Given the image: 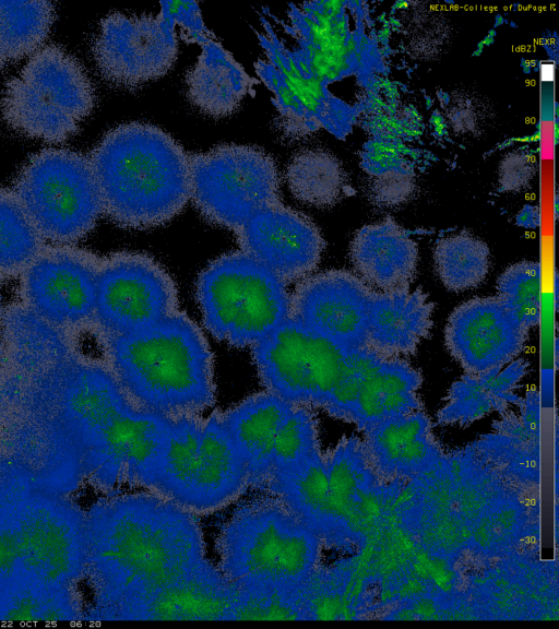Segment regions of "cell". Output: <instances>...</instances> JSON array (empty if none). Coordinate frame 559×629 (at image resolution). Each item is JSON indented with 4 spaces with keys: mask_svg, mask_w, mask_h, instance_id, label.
I'll list each match as a JSON object with an SVG mask.
<instances>
[{
    "mask_svg": "<svg viewBox=\"0 0 559 629\" xmlns=\"http://www.w3.org/2000/svg\"><path fill=\"white\" fill-rule=\"evenodd\" d=\"M86 545L105 619L207 560L197 515L150 490L100 502L91 515Z\"/></svg>",
    "mask_w": 559,
    "mask_h": 629,
    "instance_id": "1",
    "label": "cell"
},
{
    "mask_svg": "<svg viewBox=\"0 0 559 629\" xmlns=\"http://www.w3.org/2000/svg\"><path fill=\"white\" fill-rule=\"evenodd\" d=\"M99 339L106 363L136 408L174 419L199 415L214 404L213 355L202 330L185 312Z\"/></svg>",
    "mask_w": 559,
    "mask_h": 629,
    "instance_id": "2",
    "label": "cell"
},
{
    "mask_svg": "<svg viewBox=\"0 0 559 629\" xmlns=\"http://www.w3.org/2000/svg\"><path fill=\"white\" fill-rule=\"evenodd\" d=\"M90 161L103 213L120 227L162 226L191 200L189 153L154 124L115 127L93 149Z\"/></svg>",
    "mask_w": 559,
    "mask_h": 629,
    "instance_id": "3",
    "label": "cell"
},
{
    "mask_svg": "<svg viewBox=\"0 0 559 629\" xmlns=\"http://www.w3.org/2000/svg\"><path fill=\"white\" fill-rule=\"evenodd\" d=\"M321 546L289 507L269 492L239 505L216 539L218 568L233 584L301 586L319 566Z\"/></svg>",
    "mask_w": 559,
    "mask_h": 629,
    "instance_id": "4",
    "label": "cell"
},
{
    "mask_svg": "<svg viewBox=\"0 0 559 629\" xmlns=\"http://www.w3.org/2000/svg\"><path fill=\"white\" fill-rule=\"evenodd\" d=\"M207 331L234 347H252L290 317L286 284L243 252L212 261L197 281Z\"/></svg>",
    "mask_w": 559,
    "mask_h": 629,
    "instance_id": "5",
    "label": "cell"
},
{
    "mask_svg": "<svg viewBox=\"0 0 559 629\" xmlns=\"http://www.w3.org/2000/svg\"><path fill=\"white\" fill-rule=\"evenodd\" d=\"M94 103V88L81 63L61 47L49 45L7 83L0 110L16 132L61 142L78 130Z\"/></svg>",
    "mask_w": 559,
    "mask_h": 629,
    "instance_id": "6",
    "label": "cell"
},
{
    "mask_svg": "<svg viewBox=\"0 0 559 629\" xmlns=\"http://www.w3.org/2000/svg\"><path fill=\"white\" fill-rule=\"evenodd\" d=\"M13 192L43 239L56 245L84 238L103 214L90 157L66 149L33 155L19 171Z\"/></svg>",
    "mask_w": 559,
    "mask_h": 629,
    "instance_id": "7",
    "label": "cell"
},
{
    "mask_svg": "<svg viewBox=\"0 0 559 629\" xmlns=\"http://www.w3.org/2000/svg\"><path fill=\"white\" fill-rule=\"evenodd\" d=\"M191 200L202 216L237 230L258 211L281 201L276 164L265 151L222 144L189 153Z\"/></svg>",
    "mask_w": 559,
    "mask_h": 629,
    "instance_id": "8",
    "label": "cell"
},
{
    "mask_svg": "<svg viewBox=\"0 0 559 629\" xmlns=\"http://www.w3.org/2000/svg\"><path fill=\"white\" fill-rule=\"evenodd\" d=\"M349 351L290 317L251 347L266 391L310 408L328 404Z\"/></svg>",
    "mask_w": 559,
    "mask_h": 629,
    "instance_id": "9",
    "label": "cell"
},
{
    "mask_svg": "<svg viewBox=\"0 0 559 629\" xmlns=\"http://www.w3.org/2000/svg\"><path fill=\"white\" fill-rule=\"evenodd\" d=\"M178 310L177 286L151 256L120 251L100 259L94 327L98 335L135 332Z\"/></svg>",
    "mask_w": 559,
    "mask_h": 629,
    "instance_id": "10",
    "label": "cell"
},
{
    "mask_svg": "<svg viewBox=\"0 0 559 629\" xmlns=\"http://www.w3.org/2000/svg\"><path fill=\"white\" fill-rule=\"evenodd\" d=\"M100 259L73 245L45 246L21 275L28 311L58 331L95 327Z\"/></svg>",
    "mask_w": 559,
    "mask_h": 629,
    "instance_id": "11",
    "label": "cell"
},
{
    "mask_svg": "<svg viewBox=\"0 0 559 629\" xmlns=\"http://www.w3.org/2000/svg\"><path fill=\"white\" fill-rule=\"evenodd\" d=\"M173 19L157 15H106L94 37L92 51L103 78L115 86L136 88L164 76L178 57Z\"/></svg>",
    "mask_w": 559,
    "mask_h": 629,
    "instance_id": "12",
    "label": "cell"
},
{
    "mask_svg": "<svg viewBox=\"0 0 559 629\" xmlns=\"http://www.w3.org/2000/svg\"><path fill=\"white\" fill-rule=\"evenodd\" d=\"M258 38L263 57L255 71L273 96L280 131L286 138L309 134L321 126L331 128L335 103L313 82L310 64L289 47L267 23Z\"/></svg>",
    "mask_w": 559,
    "mask_h": 629,
    "instance_id": "13",
    "label": "cell"
},
{
    "mask_svg": "<svg viewBox=\"0 0 559 629\" xmlns=\"http://www.w3.org/2000/svg\"><path fill=\"white\" fill-rule=\"evenodd\" d=\"M234 233L240 251L285 284L309 276L325 247L318 226L282 201L258 211Z\"/></svg>",
    "mask_w": 559,
    "mask_h": 629,
    "instance_id": "14",
    "label": "cell"
},
{
    "mask_svg": "<svg viewBox=\"0 0 559 629\" xmlns=\"http://www.w3.org/2000/svg\"><path fill=\"white\" fill-rule=\"evenodd\" d=\"M372 293L346 270L310 274L290 295V318L348 349L365 347Z\"/></svg>",
    "mask_w": 559,
    "mask_h": 629,
    "instance_id": "15",
    "label": "cell"
},
{
    "mask_svg": "<svg viewBox=\"0 0 559 629\" xmlns=\"http://www.w3.org/2000/svg\"><path fill=\"white\" fill-rule=\"evenodd\" d=\"M527 330L495 297H476L457 306L444 329L451 356L465 373L501 369L523 351Z\"/></svg>",
    "mask_w": 559,
    "mask_h": 629,
    "instance_id": "16",
    "label": "cell"
},
{
    "mask_svg": "<svg viewBox=\"0 0 559 629\" xmlns=\"http://www.w3.org/2000/svg\"><path fill=\"white\" fill-rule=\"evenodd\" d=\"M361 431L367 462L378 479L385 484L427 476L445 458L433 439L430 419L423 410L380 420Z\"/></svg>",
    "mask_w": 559,
    "mask_h": 629,
    "instance_id": "17",
    "label": "cell"
},
{
    "mask_svg": "<svg viewBox=\"0 0 559 629\" xmlns=\"http://www.w3.org/2000/svg\"><path fill=\"white\" fill-rule=\"evenodd\" d=\"M21 549L20 571L43 590L63 585L79 570L78 529L50 506L27 508L15 524Z\"/></svg>",
    "mask_w": 559,
    "mask_h": 629,
    "instance_id": "18",
    "label": "cell"
},
{
    "mask_svg": "<svg viewBox=\"0 0 559 629\" xmlns=\"http://www.w3.org/2000/svg\"><path fill=\"white\" fill-rule=\"evenodd\" d=\"M235 586L205 560L192 572L114 615L115 620H228Z\"/></svg>",
    "mask_w": 559,
    "mask_h": 629,
    "instance_id": "19",
    "label": "cell"
},
{
    "mask_svg": "<svg viewBox=\"0 0 559 629\" xmlns=\"http://www.w3.org/2000/svg\"><path fill=\"white\" fill-rule=\"evenodd\" d=\"M201 51L186 74L190 104L202 114L224 118L234 114L253 85L252 78L198 19L183 28Z\"/></svg>",
    "mask_w": 559,
    "mask_h": 629,
    "instance_id": "20",
    "label": "cell"
},
{
    "mask_svg": "<svg viewBox=\"0 0 559 629\" xmlns=\"http://www.w3.org/2000/svg\"><path fill=\"white\" fill-rule=\"evenodd\" d=\"M248 487L247 466L215 412L203 424L197 471L183 508L194 515L210 514Z\"/></svg>",
    "mask_w": 559,
    "mask_h": 629,
    "instance_id": "21",
    "label": "cell"
},
{
    "mask_svg": "<svg viewBox=\"0 0 559 629\" xmlns=\"http://www.w3.org/2000/svg\"><path fill=\"white\" fill-rule=\"evenodd\" d=\"M433 304L411 286L373 290L365 333V347L389 358L415 354L432 327Z\"/></svg>",
    "mask_w": 559,
    "mask_h": 629,
    "instance_id": "22",
    "label": "cell"
},
{
    "mask_svg": "<svg viewBox=\"0 0 559 629\" xmlns=\"http://www.w3.org/2000/svg\"><path fill=\"white\" fill-rule=\"evenodd\" d=\"M295 406L265 391L221 413L224 427L247 466L250 487L265 490L273 468L276 434Z\"/></svg>",
    "mask_w": 559,
    "mask_h": 629,
    "instance_id": "23",
    "label": "cell"
},
{
    "mask_svg": "<svg viewBox=\"0 0 559 629\" xmlns=\"http://www.w3.org/2000/svg\"><path fill=\"white\" fill-rule=\"evenodd\" d=\"M349 256L357 276L376 292L411 286L419 259L417 244L390 218L361 227Z\"/></svg>",
    "mask_w": 559,
    "mask_h": 629,
    "instance_id": "24",
    "label": "cell"
},
{
    "mask_svg": "<svg viewBox=\"0 0 559 629\" xmlns=\"http://www.w3.org/2000/svg\"><path fill=\"white\" fill-rule=\"evenodd\" d=\"M423 378L406 359L374 352L361 378L347 422L359 430L380 420L423 410L418 390Z\"/></svg>",
    "mask_w": 559,
    "mask_h": 629,
    "instance_id": "25",
    "label": "cell"
},
{
    "mask_svg": "<svg viewBox=\"0 0 559 629\" xmlns=\"http://www.w3.org/2000/svg\"><path fill=\"white\" fill-rule=\"evenodd\" d=\"M328 501L335 535V548L357 546L356 526L360 507L380 482L369 466L361 440L343 439L326 462ZM359 548V547H358Z\"/></svg>",
    "mask_w": 559,
    "mask_h": 629,
    "instance_id": "26",
    "label": "cell"
},
{
    "mask_svg": "<svg viewBox=\"0 0 559 629\" xmlns=\"http://www.w3.org/2000/svg\"><path fill=\"white\" fill-rule=\"evenodd\" d=\"M527 365L523 359H514L501 369L465 373L450 387L445 404L437 414L438 424L465 427L492 411L503 414L508 403L520 405L523 399L513 390L525 376Z\"/></svg>",
    "mask_w": 559,
    "mask_h": 629,
    "instance_id": "27",
    "label": "cell"
},
{
    "mask_svg": "<svg viewBox=\"0 0 559 629\" xmlns=\"http://www.w3.org/2000/svg\"><path fill=\"white\" fill-rule=\"evenodd\" d=\"M264 491L282 499L322 545L335 548L328 501V468L320 451L289 467L273 471Z\"/></svg>",
    "mask_w": 559,
    "mask_h": 629,
    "instance_id": "28",
    "label": "cell"
},
{
    "mask_svg": "<svg viewBox=\"0 0 559 629\" xmlns=\"http://www.w3.org/2000/svg\"><path fill=\"white\" fill-rule=\"evenodd\" d=\"M203 424L199 415L170 419L162 470L152 490L182 508L197 471Z\"/></svg>",
    "mask_w": 559,
    "mask_h": 629,
    "instance_id": "29",
    "label": "cell"
},
{
    "mask_svg": "<svg viewBox=\"0 0 559 629\" xmlns=\"http://www.w3.org/2000/svg\"><path fill=\"white\" fill-rule=\"evenodd\" d=\"M285 177L297 200L318 209L335 205L346 185L338 159L319 149L304 150L296 154L286 168Z\"/></svg>",
    "mask_w": 559,
    "mask_h": 629,
    "instance_id": "30",
    "label": "cell"
},
{
    "mask_svg": "<svg viewBox=\"0 0 559 629\" xmlns=\"http://www.w3.org/2000/svg\"><path fill=\"white\" fill-rule=\"evenodd\" d=\"M53 20L51 2L0 1V69L36 50Z\"/></svg>",
    "mask_w": 559,
    "mask_h": 629,
    "instance_id": "31",
    "label": "cell"
},
{
    "mask_svg": "<svg viewBox=\"0 0 559 629\" xmlns=\"http://www.w3.org/2000/svg\"><path fill=\"white\" fill-rule=\"evenodd\" d=\"M44 247L13 190L0 188V285L21 276Z\"/></svg>",
    "mask_w": 559,
    "mask_h": 629,
    "instance_id": "32",
    "label": "cell"
},
{
    "mask_svg": "<svg viewBox=\"0 0 559 629\" xmlns=\"http://www.w3.org/2000/svg\"><path fill=\"white\" fill-rule=\"evenodd\" d=\"M435 270L452 292L477 287L490 268L488 246L476 236L460 232L441 238L433 252Z\"/></svg>",
    "mask_w": 559,
    "mask_h": 629,
    "instance_id": "33",
    "label": "cell"
},
{
    "mask_svg": "<svg viewBox=\"0 0 559 629\" xmlns=\"http://www.w3.org/2000/svg\"><path fill=\"white\" fill-rule=\"evenodd\" d=\"M302 585L234 584L236 594L228 620H302Z\"/></svg>",
    "mask_w": 559,
    "mask_h": 629,
    "instance_id": "34",
    "label": "cell"
},
{
    "mask_svg": "<svg viewBox=\"0 0 559 629\" xmlns=\"http://www.w3.org/2000/svg\"><path fill=\"white\" fill-rule=\"evenodd\" d=\"M497 298L528 331L540 318V266L521 261L502 272L497 282Z\"/></svg>",
    "mask_w": 559,
    "mask_h": 629,
    "instance_id": "35",
    "label": "cell"
},
{
    "mask_svg": "<svg viewBox=\"0 0 559 629\" xmlns=\"http://www.w3.org/2000/svg\"><path fill=\"white\" fill-rule=\"evenodd\" d=\"M352 574L346 565L318 568L302 585V620L344 618V605Z\"/></svg>",
    "mask_w": 559,
    "mask_h": 629,
    "instance_id": "36",
    "label": "cell"
},
{
    "mask_svg": "<svg viewBox=\"0 0 559 629\" xmlns=\"http://www.w3.org/2000/svg\"><path fill=\"white\" fill-rule=\"evenodd\" d=\"M318 451L317 418L310 407L296 405L276 434L272 472L289 467Z\"/></svg>",
    "mask_w": 559,
    "mask_h": 629,
    "instance_id": "37",
    "label": "cell"
},
{
    "mask_svg": "<svg viewBox=\"0 0 559 629\" xmlns=\"http://www.w3.org/2000/svg\"><path fill=\"white\" fill-rule=\"evenodd\" d=\"M35 589H21L3 603L1 618L9 621H51L67 618L61 601Z\"/></svg>",
    "mask_w": 559,
    "mask_h": 629,
    "instance_id": "38",
    "label": "cell"
},
{
    "mask_svg": "<svg viewBox=\"0 0 559 629\" xmlns=\"http://www.w3.org/2000/svg\"><path fill=\"white\" fill-rule=\"evenodd\" d=\"M413 192L411 178L391 175L377 181L371 189L372 201L381 206H395L405 202Z\"/></svg>",
    "mask_w": 559,
    "mask_h": 629,
    "instance_id": "39",
    "label": "cell"
},
{
    "mask_svg": "<svg viewBox=\"0 0 559 629\" xmlns=\"http://www.w3.org/2000/svg\"><path fill=\"white\" fill-rule=\"evenodd\" d=\"M20 539L15 524H0V582L20 571Z\"/></svg>",
    "mask_w": 559,
    "mask_h": 629,
    "instance_id": "40",
    "label": "cell"
},
{
    "mask_svg": "<svg viewBox=\"0 0 559 629\" xmlns=\"http://www.w3.org/2000/svg\"><path fill=\"white\" fill-rule=\"evenodd\" d=\"M533 173V164L526 156L510 155L501 164L500 185L508 191L519 190L527 185Z\"/></svg>",
    "mask_w": 559,
    "mask_h": 629,
    "instance_id": "41",
    "label": "cell"
},
{
    "mask_svg": "<svg viewBox=\"0 0 559 629\" xmlns=\"http://www.w3.org/2000/svg\"><path fill=\"white\" fill-rule=\"evenodd\" d=\"M539 210L537 206L526 205L516 216V224L525 228H535L539 225Z\"/></svg>",
    "mask_w": 559,
    "mask_h": 629,
    "instance_id": "42",
    "label": "cell"
}]
</instances>
